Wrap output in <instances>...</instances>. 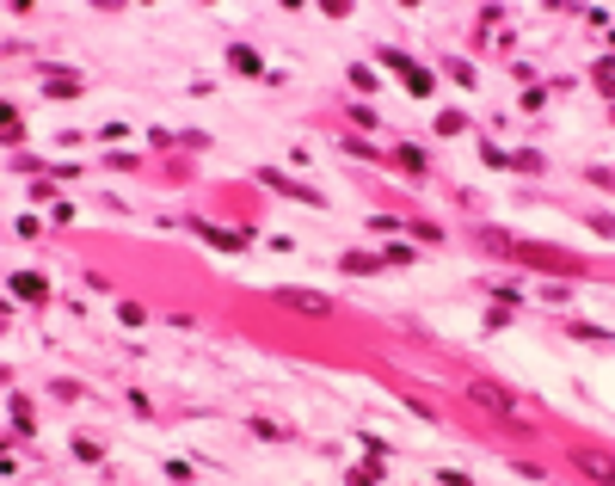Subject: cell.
Here are the masks:
<instances>
[{
    "label": "cell",
    "instance_id": "obj_1",
    "mask_svg": "<svg viewBox=\"0 0 615 486\" xmlns=\"http://www.w3.org/2000/svg\"><path fill=\"white\" fill-rule=\"evenodd\" d=\"M289 302H296V308H308V314H327V296H308V289H289Z\"/></svg>",
    "mask_w": 615,
    "mask_h": 486
}]
</instances>
